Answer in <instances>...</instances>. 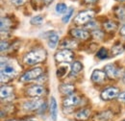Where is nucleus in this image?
Returning a JSON list of instances; mask_svg holds the SVG:
<instances>
[{
    "instance_id": "4",
    "label": "nucleus",
    "mask_w": 125,
    "mask_h": 121,
    "mask_svg": "<svg viewBox=\"0 0 125 121\" xmlns=\"http://www.w3.org/2000/svg\"><path fill=\"white\" fill-rule=\"evenodd\" d=\"M94 16V12L92 10H88V11H84L79 13L77 16L74 18V23L78 24V25H82L87 23L88 21H90L93 17Z\"/></svg>"
},
{
    "instance_id": "7",
    "label": "nucleus",
    "mask_w": 125,
    "mask_h": 121,
    "mask_svg": "<svg viewBox=\"0 0 125 121\" xmlns=\"http://www.w3.org/2000/svg\"><path fill=\"white\" fill-rule=\"evenodd\" d=\"M44 92H45V90H44L43 87H42V86H33L26 91V94L30 97H39V96L43 95Z\"/></svg>"
},
{
    "instance_id": "11",
    "label": "nucleus",
    "mask_w": 125,
    "mask_h": 121,
    "mask_svg": "<svg viewBox=\"0 0 125 121\" xmlns=\"http://www.w3.org/2000/svg\"><path fill=\"white\" fill-rule=\"evenodd\" d=\"M106 73L105 71H102V70H99V69H96L94 70L92 74V81L94 83H103L105 78H106Z\"/></svg>"
},
{
    "instance_id": "26",
    "label": "nucleus",
    "mask_w": 125,
    "mask_h": 121,
    "mask_svg": "<svg viewBox=\"0 0 125 121\" xmlns=\"http://www.w3.org/2000/svg\"><path fill=\"white\" fill-rule=\"evenodd\" d=\"M124 48L122 45H115L112 48V53H113V56H117V55H120L122 54Z\"/></svg>"
},
{
    "instance_id": "8",
    "label": "nucleus",
    "mask_w": 125,
    "mask_h": 121,
    "mask_svg": "<svg viewBox=\"0 0 125 121\" xmlns=\"http://www.w3.org/2000/svg\"><path fill=\"white\" fill-rule=\"evenodd\" d=\"M43 105V101L41 99H35L32 101H27L23 104V108L28 111H35L40 110V108Z\"/></svg>"
},
{
    "instance_id": "37",
    "label": "nucleus",
    "mask_w": 125,
    "mask_h": 121,
    "mask_svg": "<svg viewBox=\"0 0 125 121\" xmlns=\"http://www.w3.org/2000/svg\"><path fill=\"white\" fill-rule=\"evenodd\" d=\"M117 1H119V2H124L125 0H117Z\"/></svg>"
},
{
    "instance_id": "18",
    "label": "nucleus",
    "mask_w": 125,
    "mask_h": 121,
    "mask_svg": "<svg viewBox=\"0 0 125 121\" xmlns=\"http://www.w3.org/2000/svg\"><path fill=\"white\" fill-rule=\"evenodd\" d=\"M83 69V64L80 62V61H75L72 66H71V72H70V75H75L79 73L81 70Z\"/></svg>"
},
{
    "instance_id": "39",
    "label": "nucleus",
    "mask_w": 125,
    "mask_h": 121,
    "mask_svg": "<svg viewBox=\"0 0 125 121\" xmlns=\"http://www.w3.org/2000/svg\"><path fill=\"white\" fill-rule=\"evenodd\" d=\"M8 121H16V120H8Z\"/></svg>"
},
{
    "instance_id": "10",
    "label": "nucleus",
    "mask_w": 125,
    "mask_h": 121,
    "mask_svg": "<svg viewBox=\"0 0 125 121\" xmlns=\"http://www.w3.org/2000/svg\"><path fill=\"white\" fill-rule=\"evenodd\" d=\"M79 97L75 94H71V95H68L62 102L63 107L64 108H71V107L77 105L79 102Z\"/></svg>"
},
{
    "instance_id": "22",
    "label": "nucleus",
    "mask_w": 125,
    "mask_h": 121,
    "mask_svg": "<svg viewBox=\"0 0 125 121\" xmlns=\"http://www.w3.org/2000/svg\"><path fill=\"white\" fill-rule=\"evenodd\" d=\"M112 116V112L111 111H106V112H103V113H100L98 115L95 116V120L97 121H107L108 119L111 118Z\"/></svg>"
},
{
    "instance_id": "1",
    "label": "nucleus",
    "mask_w": 125,
    "mask_h": 121,
    "mask_svg": "<svg viewBox=\"0 0 125 121\" xmlns=\"http://www.w3.org/2000/svg\"><path fill=\"white\" fill-rule=\"evenodd\" d=\"M45 59H46V51L43 49H37V50H33V51L28 52L24 56L23 60L25 63H27L29 65H33V64L42 62Z\"/></svg>"
},
{
    "instance_id": "6",
    "label": "nucleus",
    "mask_w": 125,
    "mask_h": 121,
    "mask_svg": "<svg viewBox=\"0 0 125 121\" xmlns=\"http://www.w3.org/2000/svg\"><path fill=\"white\" fill-rule=\"evenodd\" d=\"M118 92H119V90L116 89V88H113V87L112 88H108L105 91H102L101 98L103 100H112V99L115 98L117 95H119Z\"/></svg>"
},
{
    "instance_id": "16",
    "label": "nucleus",
    "mask_w": 125,
    "mask_h": 121,
    "mask_svg": "<svg viewBox=\"0 0 125 121\" xmlns=\"http://www.w3.org/2000/svg\"><path fill=\"white\" fill-rule=\"evenodd\" d=\"M90 114H91V111H90V110H88V109H83V110L79 111H77V112L75 113V118H76V119H79V120H86V119L89 118Z\"/></svg>"
},
{
    "instance_id": "13",
    "label": "nucleus",
    "mask_w": 125,
    "mask_h": 121,
    "mask_svg": "<svg viewBox=\"0 0 125 121\" xmlns=\"http://www.w3.org/2000/svg\"><path fill=\"white\" fill-rule=\"evenodd\" d=\"M50 115L53 121L57 120V115H58V105L57 101L54 97H51L50 100Z\"/></svg>"
},
{
    "instance_id": "15",
    "label": "nucleus",
    "mask_w": 125,
    "mask_h": 121,
    "mask_svg": "<svg viewBox=\"0 0 125 121\" xmlns=\"http://www.w3.org/2000/svg\"><path fill=\"white\" fill-rule=\"evenodd\" d=\"M59 91H61L62 94L64 95H71L74 91V87L69 84H62L59 87Z\"/></svg>"
},
{
    "instance_id": "29",
    "label": "nucleus",
    "mask_w": 125,
    "mask_h": 121,
    "mask_svg": "<svg viewBox=\"0 0 125 121\" xmlns=\"http://www.w3.org/2000/svg\"><path fill=\"white\" fill-rule=\"evenodd\" d=\"M92 35L94 36V38L95 39H102L103 38V32L100 30H94L93 31V33H92Z\"/></svg>"
},
{
    "instance_id": "25",
    "label": "nucleus",
    "mask_w": 125,
    "mask_h": 121,
    "mask_svg": "<svg viewBox=\"0 0 125 121\" xmlns=\"http://www.w3.org/2000/svg\"><path fill=\"white\" fill-rule=\"evenodd\" d=\"M43 21H44V17L42 15H36V16L32 17L30 20L31 24H34V25H40V24L43 23Z\"/></svg>"
},
{
    "instance_id": "20",
    "label": "nucleus",
    "mask_w": 125,
    "mask_h": 121,
    "mask_svg": "<svg viewBox=\"0 0 125 121\" xmlns=\"http://www.w3.org/2000/svg\"><path fill=\"white\" fill-rule=\"evenodd\" d=\"M76 44H77L76 41H74L73 40H67V39H65V40H63L62 42H61L60 46L63 47V48H73V47L76 46Z\"/></svg>"
},
{
    "instance_id": "2",
    "label": "nucleus",
    "mask_w": 125,
    "mask_h": 121,
    "mask_svg": "<svg viewBox=\"0 0 125 121\" xmlns=\"http://www.w3.org/2000/svg\"><path fill=\"white\" fill-rule=\"evenodd\" d=\"M16 68L11 64H5L1 66V83H7L16 75Z\"/></svg>"
},
{
    "instance_id": "23",
    "label": "nucleus",
    "mask_w": 125,
    "mask_h": 121,
    "mask_svg": "<svg viewBox=\"0 0 125 121\" xmlns=\"http://www.w3.org/2000/svg\"><path fill=\"white\" fill-rule=\"evenodd\" d=\"M104 28L105 30H107L108 32H112V31H115L117 29V24L115 23L114 21H108V22H105L104 23Z\"/></svg>"
},
{
    "instance_id": "36",
    "label": "nucleus",
    "mask_w": 125,
    "mask_h": 121,
    "mask_svg": "<svg viewBox=\"0 0 125 121\" xmlns=\"http://www.w3.org/2000/svg\"><path fill=\"white\" fill-rule=\"evenodd\" d=\"M52 1H53V0H43V2H44L46 5H49L50 3H52Z\"/></svg>"
},
{
    "instance_id": "31",
    "label": "nucleus",
    "mask_w": 125,
    "mask_h": 121,
    "mask_svg": "<svg viewBox=\"0 0 125 121\" xmlns=\"http://www.w3.org/2000/svg\"><path fill=\"white\" fill-rule=\"evenodd\" d=\"M8 47H9V43H8L7 41H4V40H2V41H1V52H3V51H5V50H7V49H8Z\"/></svg>"
},
{
    "instance_id": "27",
    "label": "nucleus",
    "mask_w": 125,
    "mask_h": 121,
    "mask_svg": "<svg viewBox=\"0 0 125 121\" xmlns=\"http://www.w3.org/2000/svg\"><path fill=\"white\" fill-rule=\"evenodd\" d=\"M68 68H69V67H68L67 65H61V66L58 68V70H57V76H58V77H63V76L67 73Z\"/></svg>"
},
{
    "instance_id": "34",
    "label": "nucleus",
    "mask_w": 125,
    "mask_h": 121,
    "mask_svg": "<svg viewBox=\"0 0 125 121\" xmlns=\"http://www.w3.org/2000/svg\"><path fill=\"white\" fill-rule=\"evenodd\" d=\"M119 33H120V35H121V36H125V25H123V26L120 28Z\"/></svg>"
},
{
    "instance_id": "9",
    "label": "nucleus",
    "mask_w": 125,
    "mask_h": 121,
    "mask_svg": "<svg viewBox=\"0 0 125 121\" xmlns=\"http://www.w3.org/2000/svg\"><path fill=\"white\" fill-rule=\"evenodd\" d=\"M105 73L106 75L109 77L110 79H115V78H117L119 75V70L112 63H108L105 65Z\"/></svg>"
},
{
    "instance_id": "5",
    "label": "nucleus",
    "mask_w": 125,
    "mask_h": 121,
    "mask_svg": "<svg viewBox=\"0 0 125 121\" xmlns=\"http://www.w3.org/2000/svg\"><path fill=\"white\" fill-rule=\"evenodd\" d=\"M55 60L59 62H69L73 60V53L67 49L59 51L55 54Z\"/></svg>"
},
{
    "instance_id": "21",
    "label": "nucleus",
    "mask_w": 125,
    "mask_h": 121,
    "mask_svg": "<svg viewBox=\"0 0 125 121\" xmlns=\"http://www.w3.org/2000/svg\"><path fill=\"white\" fill-rule=\"evenodd\" d=\"M55 11L57 14H65L67 12V6L65 3H58L56 5V8H55Z\"/></svg>"
},
{
    "instance_id": "30",
    "label": "nucleus",
    "mask_w": 125,
    "mask_h": 121,
    "mask_svg": "<svg viewBox=\"0 0 125 121\" xmlns=\"http://www.w3.org/2000/svg\"><path fill=\"white\" fill-rule=\"evenodd\" d=\"M27 0H11V2L16 5V6H20V5H23Z\"/></svg>"
},
{
    "instance_id": "40",
    "label": "nucleus",
    "mask_w": 125,
    "mask_h": 121,
    "mask_svg": "<svg viewBox=\"0 0 125 121\" xmlns=\"http://www.w3.org/2000/svg\"><path fill=\"white\" fill-rule=\"evenodd\" d=\"M124 121H125V120H124Z\"/></svg>"
},
{
    "instance_id": "14",
    "label": "nucleus",
    "mask_w": 125,
    "mask_h": 121,
    "mask_svg": "<svg viewBox=\"0 0 125 121\" xmlns=\"http://www.w3.org/2000/svg\"><path fill=\"white\" fill-rule=\"evenodd\" d=\"M59 35L57 33H52L49 37H48V46L51 49L56 48V46L59 42Z\"/></svg>"
},
{
    "instance_id": "28",
    "label": "nucleus",
    "mask_w": 125,
    "mask_h": 121,
    "mask_svg": "<svg viewBox=\"0 0 125 121\" xmlns=\"http://www.w3.org/2000/svg\"><path fill=\"white\" fill-rule=\"evenodd\" d=\"M97 57L100 59V60H103V59H106L108 57V50L106 48H100L99 51L97 52Z\"/></svg>"
},
{
    "instance_id": "35",
    "label": "nucleus",
    "mask_w": 125,
    "mask_h": 121,
    "mask_svg": "<svg viewBox=\"0 0 125 121\" xmlns=\"http://www.w3.org/2000/svg\"><path fill=\"white\" fill-rule=\"evenodd\" d=\"M97 1H98V0H85V2L88 3V4H93V3L97 2Z\"/></svg>"
},
{
    "instance_id": "12",
    "label": "nucleus",
    "mask_w": 125,
    "mask_h": 121,
    "mask_svg": "<svg viewBox=\"0 0 125 121\" xmlns=\"http://www.w3.org/2000/svg\"><path fill=\"white\" fill-rule=\"evenodd\" d=\"M70 34H71V36L73 38H76V39H79V40H87L90 37L89 32L82 30V29H72Z\"/></svg>"
},
{
    "instance_id": "24",
    "label": "nucleus",
    "mask_w": 125,
    "mask_h": 121,
    "mask_svg": "<svg viewBox=\"0 0 125 121\" xmlns=\"http://www.w3.org/2000/svg\"><path fill=\"white\" fill-rule=\"evenodd\" d=\"M73 13H74V8H73V7H70V8L67 10V12L65 13V15L62 16V22H63V23H67V22L69 21L70 17L73 15Z\"/></svg>"
},
{
    "instance_id": "17",
    "label": "nucleus",
    "mask_w": 125,
    "mask_h": 121,
    "mask_svg": "<svg viewBox=\"0 0 125 121\" xmlns=\"http://www.w3.org/2000/svg\"><path fill=\"white\" fill-rule=\"evenodd\" d=\"M12 26V21L8 17H2L1 18V32L9 31Z\"/></svg>"
},
{
    "instance_id": "19",
    "label": "nucleus",
    "mask_w": 125,
    "mask_h": 121,
    "mask_svg": "<svg viewBox=\"0 0 125 121\" xmlns=\"http://www.w3.org/2000/svg\"><path fill=\"white\" fill-rule=\"evenodd\" d=\"M12 92H13V88L12 87H7V86L6 87H2L1 88V92H0L1 98L4 99V98L9 97L12 94Z\"/></svg>"
},
{
    "instance_id": "3",
    "label": "nucleus",
    "mask_w": 125,
    "mask_h": 121,
    "mask_svg": "<svg viewBox=\"0 0 125 121\" xmlns=\"http://www.w3.org/2000/svg\"><path fill=\"white\" fill-rule=\"evenodd\" d=\"M42 67H35L31 70L25 72L22 76H20L19 81L22 83L29 82V81H32L34 79L39 78L40 76H42Z\"/></svg>"
},
{
    "instance_id": "38",
    "label": "nucleus",
    "mask_w": 125,
    "mask_h": 121,
    "mask_svg": "<svg viewBox=\"0 0 125 121\" xmlns=\"http://www.w3.org/2000/svg\"><path fill=\"white\" fill-rule=\"evenodd\" d=\"M26 121H36V120H26Z\"/></svg>"
},
{
    "instance_id": "32",
    "label": "nucleus",
    "mask_w": 125,
    "mask_h": 121,
    "mask_svg": "<svg viewBox=\"0 0 125 121\" xmlns=\"http://www.w3.org/2000/svg\"><path fill=\"white\" fill-rule=\"evenodd\" d=\"M96 26H97V24H96L94 21H90V22L86 25V27H87V28H90V29H94V27H96Z\"/></svg>"
},
{
    "instance_id": "33",
    "label": "nucleus",
    "mask_w": 125,
    "mask_h": 121,
    "mask_svg": "<svg viewBox=\"0 0 125 121\" xmlns=\"http://www.w3.org/2000/svg\"><path fill=\"white\" fill-rule=\"evenodd\" d=\"M118 100L121 101V102H125V91L124 92H121L118 95Z\"/></svg>"
}]
</instances>
